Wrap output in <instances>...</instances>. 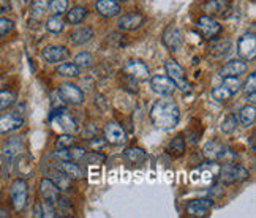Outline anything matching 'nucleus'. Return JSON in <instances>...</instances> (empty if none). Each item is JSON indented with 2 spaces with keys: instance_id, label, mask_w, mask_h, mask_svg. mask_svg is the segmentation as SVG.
Segmentation results:
<instances>
[{
  "instance_id": "1",
  "label": "nucleus",
  "mask_w": 256,
  "mask_h": 218,
  "mask_svg": "<svg viewBox=\"0 0 256 218\" xmlns=\"http://www.w3.org/2000/svg\"><path fill=\"white\" fill-rule=\"evenodd\" d=\"M150 122L160 130H172L180 120V109L171 96L156 100L150 108Z\"/></svg>"
},
{
  "instance_id": "2",
  "label": "nucleus",
  "mask_w": 256,
  "mask_h": 218,
  "mask_svg": "<svg viewBox=\"0 0 256 218\" xmlns=\"http://www.w3.org/2000/svg\"><path fill=\"white\" fill-rule=\"evenodd\" d=\"M245 179H248V171L232 162L222 166V170L218 172V182L222 185H232V184L242 182Z\"/></svg>"
},
{
  "instance_id": "3",
  "label": "nucleus",
  "mask_w": 256,
  "mask_h": 218,
  "mask_svg": "<svg viewBox=\"0 0 256 218\" xmlns=\"http://www.w3.org/2000/svg\"><path fill=\"white\" fill-rule=\"evenodd\" d=\"M24 120H26L24 108H16L13 111L0 116V134L19 130L24 125Z\"/></svg>"
},
{
  "instance_id": "4",
  "label": "nucleus",
  "mask_w": 256,
  "mask_h": 218,
  "mask_svg": "<svg viewBox=\"0 0 256 218\" xmlns=\"http://www.w3.org/2000/svg\"><path fill=\"white\" fill-rule=\"evenodd\" d=\"M10 198H12V202L14 210L21 212L24 207L27 206V200H28V186L26 184L24 179H16L12 184V188H10Z\"/></svg>"
},
{
  "instance_id": "5",
  "label": "nucleus",
  "mask_w": 256,
  "mask_h": 218,
  "mask_svg": "<svg viewBox=\"0 0 256 218\" xmlns=\"http://www.w3.org/2000/svg\"><path fill=\"white\" fill-rule=\"evenodd\" d=\"M238 54L240 60L252 62L256 57V38L254 34H245L238 42Z\"/></svg>"
},
{
  "instance_id": "6",
  "label": "nucleus",
  "mask_w": 256,
  "mask_h": 218,
  "mask_svg": "<svg viewBox=\"0 0 256 218\" xmlns=\"http://www.w3.org/2000/svg\"><path fill=\"white\" fill-rule=\"evenodd\" d=\"M164 68H166V74L172 79L176 87H179L180 90H184V92L188 90L190 84H188V81H186L185 70L179 64H177L176 60H172V58H168L166 64H164Z\"/></svg>"
},
{
  "instance_id": "7",
  "label": "nucleus",
  "mask_w": 256,
  "mask_h": 218,
  "mask_svg": "<svg viewBox=\"0 0 256 218\" xmlns=\"http://www.w3.org/2000/svg\"><path fill=\"white\" fill-rule=\"evenodd\" d=\"M150 87L155 94L160 96H172L176 92V84L168 74H155L150 79Z\"/></svg>"
},
{
  "instance_id": "8",
  "label": "nucleus",
  "mask_w": 256,
  "mask_h": 218,
  "mask_svg": "<svg viewBox=\"0 0 256 218\" xmlns=\"http://www.w3.org/2000/svg\"><path fill=\"white\" fill-rule=\"evenodd\" d=\"M196 30H198L206 40H212L222 32V26L215 21L212 16H201L196 21Z\"/></svg>"
},
{
  "instance_id": "9",
  "label": "nucleus",
  "mask_w": 256,
  "mask_h": 218,
  "mask_svg": "<svg viewBox=\"0 0 256 218\" xmlns=\"http://www.w3.org/2000/svg\"><path fill=\"white\" fill-rule=\"evenodd\" d=\"M212 207H214V201L208 200V198H202V200L190 201L188 204H186L185 212H186V215L193 216V218H204L210 214Z\"/></svg>"
},
{
  "instance_id": "10",
  "label": "nucleus",
  "mask_w": 256,
  "mask_h": 218,
  "mask_svg": "<svg viewBox=\"0 0 256 218\" xmlns=\"http://www.w3.org/2000/svg\"><path fill=\"white\" fill-rule=\"evenodd\" d=\"M104 141L112 146H122L126 141V133L124 128L116 122H108L104 125Z\"/></svg>"
},
{
  "instance_id": "11",
  "label": "nucleus",
  "mask_w": 256,
  "mask_h": 218,
  "mask_svg": "<svg viewBox=\"0 0 256 218\" xmlns=\"http://www.w3.org/2000/svg\"><path fill=\"white\" fill-rule=\"evenodd\" d=\"M162 42L166 48L170 49V51H177V49H179L184 43V35L180 32V28L172 26V24L168 26L162 35Z\"/></svg>"
},
{
  "instance_id": "12",
  "label": "nucleus",
  "mask_w": 256,
  "mask_h": 218,
  "mask_svg": "<svg viewBox=\"0 0 256 218\" xmlns=\"http://www.w3.org/2000/svg\"><path fill=\"white\" fill-rule=\"evenodd\" d=\"M122 73L132 76L133 79H136L138 82H142V81H147V79H149V68H147V65L141 60L126 62Z\"/></svg>"
},
{
  "instance_id": "13",
  "label": "nucleus",
  "mask_w": 256,
  "mask_h": 218,
  "mask_svg": "<svg viewBox=\"0 0 256 218\" xmlns=\"http://www.w3.org/2000/svg\"><path fill=\"white\" fill-rule=\"evenodd\" d=\"M58 94H60L64 100L70 104H81L84 102L82 90L72 82H64L60 87H58Z\"/></svg>"
},
{
  "instance_id": "14",
  "label": "nucleus",
  "mask_w": 256,
  "mask_h": 218,
  "mask_svg": "<svg viewBox=\"0 0 256 218\" xmlns=\"http://www.w3.org/2000/svg\"><path fill=\"white\" fill-rule=\"evenodd\" d=\"M144 22H146V18L141 13H126L119 18L117 27H119V30L122 32H132V30H136V28H140Z\"/></svg>"
},
{
  "instance_id": "15",
  "label": "nucleus",
  "mask_w": 256,
  "mask_h": 218,
  "mask_svg": "<svg viewBox=\"0 0 256 218\" xmlns=\"http://www.w3.org/2000/svg\"><path fill=\"white\" fill-rule=\"evenodd\" d=\"M14 171L21 179H28L34 176V158L27 154H21L14 156Z\"/></svg>"
},
{
  "instance_id": "16",
  "label": "nucleus",
  "mask_w": 256,
  "mask_h": 218,
  "mask_svg": "<svg viewBox=\"0 0 256 218\" xmlns=\"http://www.w3.org/2000/svg\"><path fill=\"white\" fill-rule=\"evenodd\" d=\"M51 124L54 125V128L60 130L62 133H70L76 128V122L74 118L65 112V111H57L51 114Z\"/></svg>"
},
{
  "instance_id": "17",
  "label": "nucleus",
  "mask_w": 256,
  "mask_h": 218,
  "mask_svg": "<svg viewBox=\"0 0 256 218\" xmlns=\"http://www.w3.org/2000/svg\"><path fill=\"white\" fill-rule=\"evenodd\" d=\"M226 150H228V147H226L223 142L214 140L202 147V155L208 158L209 162H222Z\"/></svg>"
},
{
  "instance_id": "18",
  "label": "nucleus",
  "mask_w": 256,
  "mask_h": 218,
  "mask_svg": "<svg viewBox=\"0 0 256 218\" xmlns=\"http://www.w3.org/2000/svg\"><path fill=\"white\" fill-rule=\"evenodd\" d=\"M40 193H42L43 201L52 202V204H56L58 201V198H60V190H58V186L54 184L52 179H49V177H44V179H42V182H40Z\"/></svg>"
},
{
  "instance_id": "19",
  "label": "nucleus",
  "mask_w": 256,
  "mask_h": 218,
  "mask_svg": "<svg viewBox=\"0 0 256 218\" xmlns=\"http://www.w3.org/2000/svg\"><path fill=\"white\" fill-rule=\"evenodd\" d=\"M231 0H208L204 5H202V10L208 16H223L226 12H230L231 10Z\"/></svg>"
},
{
  "instance_id": "20",
  "label": "nucleus",
  "mask_w": 256,
  "mask_h": 218,
  "mask_svg": "<svg viewBox=\"0 0 256 218\" xmlns=\"http://www.w3.org/2000/svg\"><path fill=\"white\" fill-rule=\"evenodd\" d=\"M95 10L103 18H114L120 14V5L117 0H96Z\"/></svg>"
},
{
  "instance_id": "21",
  "label": "nucleus",
  "mask_w": 256,
  "mask_h": 218,
  "mask_svg": "<svg viewBox=\"0 0 256 218\" xmlns=\"http://www.w3.org/2000/svg\"><path fill=\"white\" fill-rule=\"evenodd\" d=\"M57 170L62 171L66 177H70L72 180H80V179H82V176H84L81 166L78 164L76 162H72V160H58Z\"/></svg>"
},
{
  "instance_id": "22",
  "label": "nucleus",
  "mask_w": 256,
  "mask_h": 218,
  "mask_svg": "<svg viewBox=\"0 0 256 218\" xmlns=\"http://www.w3.org/2000/svg\"><path fill=\"white\" fill-rule=\"evenodd\" d=\"M94 28L88 27V26H84V27H78L74 30L70 34V43L74 44V46H82V44H87L90 40L94 38Z\"/></svg>"
},
{
  "instance_id": "23",
  "label": "nucleus",
  "mask_w": 256,
  "mask_h": 218,
  "mask_svg": "<svg viewBox=\"0 0 256 218\" xmlns=\"http://www.w3.org/2000/svg\"><path fill=\"white\" fill-rule=\"evenodd\" d=\"M247 70H248V66L244 60H231L222 68V70L218 72V74H220V78H228V76H238L239 78V76L247 73Z\"/></svg>"
},
{
  "instance_id": "24",
  "label": "nucleus",
  "mask_w": 256,
  "mask_h": 218,
  "mask_svg": "<svg viewBox=\"0 0 256 218\" xmlns=\"http://www.w3.org/2000/svg\"><path fill=\"white\" fill-rule=\"evenodd\" d=\"M22 148V140L21 138H12V140H8L2 148V155L5 158L6 164H12L14 156L19 154V150Z\"/></svg>"
},
{
  "instance_id": "25",
  "label": "nucleus",
  "mask_w": 256,
  "mask_h": 218,
  "mask_svg": "<svg viewBox=\"0 0 256 218\" xmlns=\"http://www.w3.org/2000/svg\"><path fill=\"white\" fill-rule=\"evenodd\" d=\"M43 57L49 64H58L68 57V49L64 46H48L43 49Z\"/></svg>"
},
{
  "instance_id": "26",
  "label": "nucleus",
  "mask_w": 256,
  "mask_h": 218,
  "mask_svg": "<svg viewBox=\"0 0 256 218\" xmlns=\"http://www.w3.org/2000/svg\"><path fill=\"white\" fill-rule=\"evenodd\" d=\"M238 120L240 122L242 126L245 128H250L253 126L254 120H256V108L254 104H245L240 111H239V116H238Z\"/></svg>"
},
{
  "instance_id": "27",
  "label": "nucleus",
  "mask_w": 256,
  "mask_h": 218,
  "mask_svg": "<svg viewBox=\"0 0 256 218\" xmlns=\"http://www.w3.org/2000/svg\"><path fill=\"white\" fill-rule=\"evenodd\" d=\"M65 21L72 26L81 24L84 21V18L87 16V10L84 6H73L70 12H65Z\"/></svg>"
},
{
  "instance_id": "28",
  "label": "nucleus",
  "mask_w": 256,
  "mask_h": 218,
  "mask_svg": "<svg viewBox=\"0 0 256 218\" xmlns=\"http://www.w3.org/2000/svg\"><path fill=\"white\" fill-rule=\"evenodd\" d=\"M124 156L133 164H141L146 160L147 155L141 147H128L124 150Z\"/></svg>"
},
{
  "instance_id": "29",
  "label": "nucleus",
  "mask_w": 256,
  "mask_h": 218,
  "mask_svg": "<svg viewBox=\"0 0 256 218\" xmlns=\"http://www.w3.org/2000/svg\"><path fill=\"white\" fill-rule=\"evenodd\" d=\"M210 95H212V98L216 103H226V102H230L231 98L234 96V94L226 86H223V84L218 86V87H215V88H212Z\"/></svg>"
},
{
  "instance_id": "30",
  "label": "nucleus",
  "mask_w": 256,
  "mask_h": 218,
  "mask_svg": "<svg viewBox=\"0 0 256 218\" xmlns=\"http://www.w3.org/2000/svg\"><path fill=\"white\" fill-rule=\"evenodd\" d=\"M168 150H170V154L172 155V156H176V158H179V156H182L184 154H185V140L182 136H177V138H174V140L170 142V146H168Z\"/></svg>"
},
{
  "instance_id": "31",
  "label": "nucleus",
  "mask_w": 256,
  "mask_h": 218,
  "mask_svg": "<svg viewBox=\"0 0 256 218\" xmlns=\"http://www.w3.org/2000/svg\"><path fill=\"white\" fill-rule=\"evenodd\" d=\"M57 74L64 78H78L80 76V68L74 64H60L57 66Z\"/></svg>"
},
{
  "instance_id": "32",
  "label": "nucleus",
  "mask_w": 256,
  "mask_h": 218,
  "mask_svg": "<svg viewBox=\"0 0 256 218\" xmlns=\"http://www.w3.org/2000/svg\"><path fill=\"white\" fill-rule=\"evenodd\" d=\"M44 27H46V30H48V32H51V34H60V32L64 30L65 24H64V21H62V18H60V16L52 14V16L46 21Z\"/></svg>"
},
{
  "instance_id": "33",
  "label": "nucleus",
  "mask_w": 256,
  "mask_h": 218,
  "mask_svg": "<svg viewBox=\"0 0 256 218\" xmlns=\"http://www.w3.org/2000/svg\"><path fill=\"white\" fill-rule=\"evenodd\" d=\"M80 70H87L94 65V57L90 52H80L74 57V62H73Z\"/></svg>"
},
{
  "instance_id": "34",
  "label": "nucleus",
  "mask_w": 256,
  "mask_h": 218,
  "mask_svg": "<svg viewBox=\"0 0 256 218\" xmlns=\"http://www.w3.org/2000/svg\"><path fill=\"white\" fill-rule=\"evenodd\" d=\"M238 117H236L234 114H228L224 117V120L222 122V126H220V130L223 134H231L234 130H236V126H238Z\"/></svg>"
},
{
  "instance_id": "35",
  "label": "nucleus",
  "mask_w": 256,
  "mask_h": 218,
  "mask_svg": "<svg viewBox=\"0 0 256 218\" xmlns=\"http://www.w3.org/2000/svg\"><path fill=\"white\" fill-rule=\"evenodd\" d=\"M30 10L35 18H42L49 10V0H32Z\"/></svg>"
},
{
  "instance_id": "36",
  "label": "nucleus",
  "mask_w": 256,
  "mask_h": 218,
  "mask_svg": "<svg viewBox=\"0 0 256 218\" xmlns=\"http://www.w3.org/2000/svg\"><path fill=\"white\" fill-rule=\"evenodd\" d=\"M16 102V94L12 90H0V111H5Z\"/></svg>"
},
{
  "instance_id": "37",
  "label": "nucleus",
  "mask_w": 256,
  "mask_h": 218,
  "mask_svg": "<svg viewBox=\"0 0 256 218\" xmlns=\"http://www.w3.org/2000/svg\"><path fill=\"white\" fill-rule=\"evenodd\" d=\"M68 10V0H49V12L56 16H62Z\"/></svg>"
},
{
  "instance_id": "38",
  "label": "nucleus",
  "mask_w": 256,
  "mask_h": 218,
  "mask_svg": "<svg viewBox=\"0 0 256 218\" xmlns=\"http://www.w3.org/2000/svg\"><path fill=\"white\" fill-rule=\"evenodd\" d=\"M120 84H122L124 90L130 92V94H138V92H140V87H138V81H136V79H133L132 76H128L125 73L120 78Z\"/></svg>"
},
{
  "instance_id": "39",
  "label": "nucleus",
  "mask_w": 256,
  "mask_h": 218,
  "mask_svg": "<svg viewBox=\"0 0 256 218\" xmlns=\"http://www.w3.org/2000/svg\"><path fill=\"white\" fill-rule=\"evenodd\" d=\"M54 184L58 186V190H70L72 188V179L70 177H66L62 171H56V174H54Z\"/></svg>"
},
{
  "instance_id": "40",
  "label": "nucleus",
  "mask_w": 256,
  "mask_h": 218,
  "mask_svg": "<svg viewBox=\"0 0 256 218\" xmlns=\"http://www.w3.org/2000/svg\"><path fill=\"white\" fill-rule=\"evenodd\" d=\"M230 49H231V42L230 40H224V42H218V43H214L210 46V54L212 56H224V54H228L230 52Z\"/></svg>"
},
{
  "instance_id": "41",
  "label": "nucleus",
  "mask_w": 256,
  "mask_h": 218,
  "mask_svg": "<svg viewBox=\"0 0 256 218\" xmlns=\"http://www.w3.org/2000/svg\"><path fill=\"white\" fill-rule=\"evenodd\" d=\"M82 162H86L87 164H102L106 162V156L100 152H86Z\"/></svg>"
},
{
  "instance_id": "42",
  "label": "nucleus",
  "mask_w": 256,
  "mask_h": 218,
  "mask_svg": "<svg viewBox=\"0 0 256 218\" xmlns=\"http://www.w3.org/2000/svg\"><path fill=\"white\" fill-rule=\"evenodd\" d=\"M57 148H72L74 146H78L76 140L72 136V134H62V136H58L57 138V142H56Z\"/></svg>"
},
{
  "instance_id": "43",
  "label": "nucleus",
  "mask_w": 256,
  "mask_h": 218,
  "mask_svg": "<svg viewBox=\"0 0 256 218\" xmlns=\"http://www.w3.org/2000/svg\"><path fill=\"white\" fill-rule=\"evenodd\" d=\"M223 86H226L230 88V90L236 95L242 87V82L238 76H228V78H223Z\"/></svg>"
},
{
  "instance_id": "44",
  "label": "nucleus",
  "mask_w": 256,
  "mask_h": 218,
  "mask_svg": "<svg viewBox=\"0 0 256 218\" xmlns=\"http://www.w3.org/2000/svg\"><path fill=\"white\" fill-rule=\"evenodd\" d=\"M54 216H57L54 204L48 201L40 202V218H54Z\"/></svg>"
},
{
  "instance_id": "45",
  "label": "nucleus",
  "mask_w": 256,
  "mask_h": 218,
  "mask_svg": "<svg viewBox=\"0 0 256 218\" xmlns=\"http://www.w3.org/2000/svg\"><path fill=\"white\" fill-rule=\"evenodd\" d=\"M65 104H66V102L62 98V95L58 94V90L52 92V95H51V106H52V111H54V112H57V111H64V109H65Z\"/></svg>"
},
{
  "instance_id": "46",
  "label": "nucleus",
  "mask_w": 256,
  "mask_h": 218,
  "mask_svg": "<svg viewBox=\"0 0 256 218\" xmlns=\"http://www.w3.org/2000/svg\"><path fill=\"white\" fill-rule=\"evenodd\" d=\"M240 88H242L244 94L247 95V96H253L254 92H256V74L252 73L248 76V79H247V82H245L244 87H240Z\"/></svg>"
},
{
  "instance_id": "47",
  "label": "nucleus",
  "mask_w": 256,
  "mask_h": 218,
  "mask_svg": "<svg viewBox=\"0 0 256 218\" xmlns=\"http://www.w3.org/2000/svg\"><path fill=\"white\" fill-rule=\"evenodd\" d=\"M13 21L12 19H8V18H0V36H4L6 35L8 32H12L13 30Z\"/></svg>"
},
{
  "instance_id": "48",
  "label": "nucleus",
  "mask_w": 256,
  "mask_h": 218,
  "mask_svg": "<svg viewBox=\"0 0 256 218\" xmlns=\"http://www.w3.org/2000/svg\"><path fill=\"white\" fill-rule=\"evenodd\" d=\"M86 148H82V147H78V146H74V147H72L70 148V155H72V162H82V158H84V155H86Z\"/></svg>"
},
{
  "instance_id": "49",
  "label": "nucleus",
  "mask_w": 256,
  "mask_h": 218,
  "mask_svg": "<svg viewBox=\"0 0 256 218\" xmlns=\"http://www.w3.org/2000/svg\"><path fill=\"white\" fill-rule=\"evenodd\" d=\"M87 144H88V147L92 148V150H100V148L106 144V141L102 140V138L92 136V138H88V140H87Z\"/></svg>"
},
{
  "instance_id": "50",
  "label": "nucleus",
  "mask_w": 256,
  "mask_h": 218,
  "mask_svg": "<svg viewBox=\"0 0 256 218\" xmlns=\"http://www.w3.org/2000/svg\"><path fill=\"white\" fill-rule=\"evenodd\" d=\"M10 8H12V4H10V0H0V14L10 12Z\"/></svg>"
},
{
  "instance_id": "51",
  "label": "nucleus",
  "mask_w": 256,
  "mask_h": 218,
  "mask_svg": "<svg viewBox=\"0 0 256 218\" xmlns=\"http://www.w3.org/2000/svg\"><path fill=\"white\" fill-rule=\"evenodd\" d=\"M0 218H8V214L2 209H0Z\"/></svg>"
},
{
  "instance_id": "52",
  "label": "nucleus",
  "mask_w": 256,
  "mask_h": 218,
  "mask_svg": "<svg viewBox=\"0 0 256 218\" xmlns=\"http://www.w3.org/2000/svg\"><path fill=\"white\" fill-rule=\"evenodd\" d=\"M0 171H2V162H0Z\"/></svg>"
},
{
  "instance_id": "53",
  "label": "nucleus",
  "mask_w": 256,
  "mask_h": 218,
  "mask_svg": "<svg viewBox=\"0 0 256 218\" xmlns=\"http://www.w3.org/2000/svg\"><path fill=\"white\" fill-rule=\"evenodd\" d=\"M117 2H124V0H117Z\"/></svg>"
}]
</instances>
